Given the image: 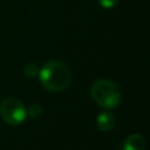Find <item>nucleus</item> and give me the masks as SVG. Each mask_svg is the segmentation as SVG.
<instances>
[{
  "label": "nucleus",
  "mask_w": 150,
  "mask_h": 150,
  "mask_svg": "<svg viewBox=\"0 0 150 150\" xmlns=\"http://www.w3.org/2000/svg\"><path fill=\"white\" fill-rule=\"evenodd\" d=\"M38 76L41 86L52 93L64 90L71 82L70 68L59 60H50L46 62L39 70Z\"/></svg>",
  "instance_id": "1"
},
{
  "label": "nucleus",
  "mask_w": 150,
  "mask_h": 150,
  "mask_svg": "<svg viewBox=\"0 0 150 150\" xmlns=\"http://www.w3.org/2000/svg\"><path fill=\"white\" fill-rule=\"evenodd\" d=\"M90 95L95 103L107 110L116 108L121 102V90L118 86L105 79L97 80L91 86Z\"/></svg>",
  "instance_id": "2"
},
{
  "label": "nucleus",
  "mask_w": 150,
  "mask_h": 150,
  "mask_svg": "<svg viewBox=\"0 0 150 150\" xmlns=\"http://www.w3.org/2000/svg\"><path fill=\"white\" fill-rule=\"evenodd\" d=\"M0 115L7 124L16 127L27 118V110L19 98L7 97L0 103Z\"/></svg>",
  "instance_id": "3"
},
{
  "label": "nucleus",
  "mask_w": 150,
  "mask_h": 150,
  "mask_svg": "<svg viewBox=\"0 0 150 150\" xmlns=\"http://www.w3.org/2000/svg\"><path fill=\"white\" fill-rule=\"evenodd\" d=\"M144 148L145 139L141 134L129 135L122 145V150H144Z\"/></svg>",
  "instance_id": "4"
},
{
  "label": "nucleus",
  "mask_w": 150,
  "mask_h": 150,
  "mask_svg": "<svg viewBox=\"0 0 150 150\" xmlns=\"http://www.w3.org/2000/svg\"><path fill=\"white\" fill-rule=\"evenodd\" d=\"M96 124H97L100 130L110 131L115 127V117L109 111H103V112L98 114L97 120H96Z\"/></svg>",
  "instance_id": "5"
},
{
  "label": "nucleus",
  "mask_w": 150,
  "mask_h": 150,
  "mask_svg": "<svg viewBox=\"0 0 150 150\" xmlns=\"http://www.w3.org/2000/svg\"><path fill=\"white\" fill-rule=\"evenodd\" d=\"M26 110H27V116H29L32 118H39L43 112L42 107L40 104H38V103L30 104L28 107V109H26Z\"/></svg>",
  "instance_id": "6"
},
{
  "label": "nucleus",
  "mask_w": 150,
  "mask_h": 150,
  "mask_svg": "<svg viewBox=\"0 0 150 150\" xmlns=\"http://www.w3.org/2000/svg\"><path fill=\"white\" fill-rule=\"evenodd\" d=\"M39 70H40V69L38 68L36 64H34V63H28V64L25 66L23 73H25V75H26L28 79H34V77H36V76L39 75Z\"/></svg>",
  "instance_id": "7"
},
{
  "label": "nucleus",
  "mask_w": 150,
  "mask_h": 150,
  "mask_svg": "<svg viewBox=\"0 0 150 150\" xmlns=\"http://www.w3.org/2000/svg\"><path fill=\"white\" fill-rule=\"evenodd\" d=\"M97 1H98L101 7H103L105 9H110V8H112L117 5L118 0H97Z\"/></svg>",
  "instance_id": "8"
}]
</instances>
